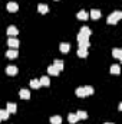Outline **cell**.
Masks as SVG:
<instances>
[{"label": "cell", "instance_id": "cell-1", "mask_svg": "<svg viewBox=\"0 0 122 124\" xmlns=\"http://www.w3.org/2000/svg\"><path fill=\"white\" fill-rule=\"evenodd\" d=\"M121 17H122V12H114V13L108 17V20H106V22H108L109 25H115Z\"/></svg>", "mask_w": 122, "mask_h": 124}, {"label": "cell", "instance_id": "cell-2", "mask_svg": "<svg viewBox=\"0 0 122 124\" xmlns=\"http://www.w3.org/2000/svg\"><path fill=\"white\" fill-rule=\"evenodd\" d=\"M78 42H79V48H83V49H88L89 48V40H88V38H83V36H81V35H78Z\"/></svg>", "mask_w": 122, "mask_h": 124}, {"label": "cell", "instance_id": "cell-3", "mask_svg": "<svg viewBox=\"0 0 122 124\" xmlns=\"http://www.w3.org/2000/svg\"><path fill=\"white\" fill-rule=\"evenodd\" d=\"M91 33H92V31L88 28V26H83V28L81 29V32H79V35H81V36H83V38H89V36H91Z\"/></svg>", "mask_w": 122, "mask_h": 124}, {"label": "cell", "instance_id": "cell-4", "mask_svg": "<svg viewBox=\"0 0 122 124\" xmlns=\"http://www.w3.org/2000/svg\"><path fill=\"white\" fill-rule=\"evenodd\" d=\"M6 7H7V10H9V12L14 13V12L19 9V4H17V3H14V1H10V3H7V6H6Z\"/></svg>", "mask_w": 122, "mask_h": 124}, {"label": "cell", "instance_id": "cell-5", "mask_svg": "<svg viewBox=\"0 0 122 124\" xmlns=\"http://www.w3.org/2000/svg\"><path fill=\"white\" fill-rule=\"evenodd\" d=\"M7 43H9V46H10L12 49H14V48H19V39H14V38H10V39L7 40Z\"/></svg>", "mask_w": 122, "mask_h": 124}, {"label": "cell", "instance_id": "cell-6", "mask_svg": "<svg viewBox=\"0 0 122 124\" xmlns=\"http://www.w3.org/2000/svg\"><path fill=\"white\" fill-rule=\"evenodd\" d=\"M6 74H7V75H10V77H13V75H16V74H17V68H16V66H13V65H10V66H7V68H6Z\"/></svg>", "mask_w": 122, "mask_h": 124}, {"label": "cell", "instance_id": "cell-7", "mask_svg": "<svg viewBox=\"0 0 122 124\" xmlns=\"http://www.w3.org/2000/svg\"><path fill=\"white\" fill-rule=\"evenodd\" d=\"M19 97H20L22 100H29V98H30V91H29V90H20Z\"/></svg>", "mask_w": 122, "mask_h": 124}, {"label": "cell", "instance_id": "cell-8", "mask_svg": "<svg viewBox=\"0 0 122 124\" xmlns=\"http://www.w3.org/2000/svg\"><path fill=\"white\" fill-rule=\"evenodd\" d=\"M89 16H91L92 19H95V20H96V19H99V17H101V12H99L98 9H92L91 13H89Z\"/></svg>", "mask_w": 122, "mask_h": 124}, {"label": "cell", "instance_id": "cell-9", "mask_svg": "<svg viewBox=\"0 0 122 124\" xmlns=\"http://www.w3.org/2000/svg\"><path fill=\"white\" fill-rule=\"evenodd\" d=\"M17 33H19L17 28H14V26H9V28H7V35H9V36H16Z\"/></svg>", "mask_w": 122, "mask_h": 124}, {"label": "cell", "instance_id": "cell-10", "mask_svg": "<svg viewBox=\"0 0 122 124\" xmlns=\"http://www.w3.org/2000/svg\"><path fill=\"white\" fill-rule=\"evenodd\" d=\"M17 54H19L17 51H14V49H10V51H7V52H6V56H7V58H10V59H14V58L17 56Z\"/></svg>", "mask_w": 122, "mask_h": 124}, {"label": "cell", "instance_id": "cell-11", "mask_svg": "<svg viewBox=\"0 0 122 124\" xmlns=\"http://www.w3.org/2000/svg\"><path fill=\"white\" fill-rule=\"evenodd\" d=\"M39 82H40V85H43V87H49V85H50V79H49L47 77H42V78L39 79Z\"/></svg>", "mask_w": 122, "mask_h": 124}, {"label": "cell", "instance_id": "cell-12", "mask_svg": "<svg viewBox=\"0 0 122 124\" xmlns=\"http://www.w3.org/2000/svg\"><path fill=\"white\" fill-rule=\"evenodd\" d=\"M16 104L14 102H7V105H6V110L9 111V113H16Z\"/></svg>", "mask_w": 122, "mask_h": 124}, {"label": "cell", "instance_id": "cell-13", "mask_svg": "<svg viewBox=\"0 0 122 124\" xmlns=\"http://www.w3.org/2000/svg\"><path fill=\"white\" fill-rule=\"evenodd\" d=\"M47 74H50V75H53V77H56V75H59V71L53 66V65H50L49 68H47Z\"/></svg>", "mask_w": 122, "mask_h": 124}, {"label": "cell", "instance_id": "cell-14", "mask_svg": "<svg viewBox=\"0 0 122 124\" xmlns=\"http://www.w3.org/2000/svg\"><path fill=\"white\" fill-rule=\"evenodd\" d=\"M59 48H61L62 54H68V52H69V49H70V45H69V43H61V46H59Z\"/></svg>", "mask_w": 122, "mask_h": 124}, {"label": "cell", "instance_id": "cell-15", "mask_svg": "<svg viewBox=\"0 0 122 124\" xmlns=\"http://www.w3.org/2000/svg\"><path fill=\"white\" fill-rule=\"evenodd\" d=\"M37 10H39V13H47V6L45 4V3H40L39 6H37Z\"/></svg>", "mask_w": 122, "mask_h": 124}, {"label": "cell", "instance_id": "cell-16", "mask_svg": "<svg viewBox=\"0 0 122 124\" xmlns=\"http://www.w3.org/2000/svg\"><path fill=\"white\" fill-rule=\"evenodd\" d=\"M112 55H114L116 59H122V51L119 49V48H115L114 52H112Z\"/></svg>", "mask_w": 122, "mask_h": 124}, {"label": "cell", "instance_id": "cell-17", "mask_svg": "<svg viewBox=\"0 0 122 124\" xmlns=\"http://www.w3.org/2000/svg\"><path fill=\"white\" fill-rule=\"evenodd\" d=\"M121 72V68H119V65H112L111 66V74H114V75H118Z\"/></svg>", "mask_w": 122, "mask_h": 124}, {"label": "cell", "instance_id": "cell-18", "mask_svg": "<svg viewBox=\"0 0 122 124\" xmlns=\"http://www.w3.org/2000/svg\"><path fill=\"white\" fill-rule=\"evenodd\" d=\"M9 111L7 110H0V120H7L9 118Z\"/></svg>", "mask_w": 122, "mask_h": 124}, {"label": "cell", "instance_id": "cell-19", "mask_svg": "<svg viewBox=\"0 0 122 124\" xmlns=\"http://www.w3.org/2000/svg\"><path fill=\"white\" fill-rule=\"evenodd\" d=\"M50 123L52 124H61L62 123L61 116H53V117H50Z\"/></svg>", "mask_w": 122, "mask_h": 124}, {"label": "cell", "instance_id": "cell-20", "mask_svg": "<svg viewBox=\"0 0 122 124\" xmlns=\"http://www.w3.org/2000/svg\"><path fill=\"white\" fill-rule=\"evenodd\" d=\"M39 87H40L39 79H32V81H30V88H33V90H37Z\"/></svg>", "mask_w": 122, "mask_h": 124}, {"label": "cell", "instance_id": "cell-21", "mask_svg": "<svg viewBox=\"0 0 122 124\" xmlns=\"http://www.w3.org/2000/svg\"><path fill=\"white\" fill-rule=\"evenodd\" d=\"M53 66H55L58 71H62V69H63V62H62L61 59H56L55 63H53Z\"/></svg>", "mask_w": 122, "mask_h": 124}, {"label": "cell", "instance_id": "cell-22", "mask_svg": "<svg viewBox=\"0 0 122 124\" xmlns=\"http://www.w3.org/2000/svg\"><path fill=\"white\" fill-rule=\"evenodd\" d=\"M78 19H81V20H86V19H88V13H86L85 10H81V12L78 13Z\"/></svg>", "mask_w": 122, "mask_h": 124}, {"label": "cell", "instance_id": "cell-23", "mask_svg": "<svg viewBox=\"0 0 122 124\" xmlns=\"http://www.w3.org/2000/svg\"><path fill=\"white\" fill-rule=\"evenodd\" d=\"M78 56H81V58H85V56H88V49L79 48V51H78Z\"/></svg>", "mask_w": 122, "mask_h": 124}, {"label": "cell", "instance_id": "cell-24", "mask_svg": "<svg viewBox=\"0 0 122 124\" xmlns=\"http://www.w3.org/2000/svg\"><path fill=\"white\" fill-rule=\"evenodd\" d=\"M76 117H78V120H85V118L88 117V114H86L85 111H78V113H76Z\"/></svg>", "mask_w": 122, "mask_h": 124}, {"label": "cell", "instance_id": "cell-25", "mask_svg": "<svg viewBox=\"0 0 122 124\" xmlns=\"http://www.w3.org/2000/svg\"><path fill=\"white\" fill-rule=\"evenodd\" d=\"M68 120H69V123L75 124L76 121H78V117H76V114H73V113H72V114H69V116H68Z\"/></svg>", "mask_w": 122, "mask_h": 124}, {"label": "cell", "instance_id": "cell-26", "mask_svg": "<svg viewBox=\"0 0 122 124\" xmlns=\"http://www.w3.org/2000/svg\"><path fill=\"white\" fill-rule=\"evenodd\" d=\"M76 95H78V97H81V98L86 97V94H85V90H83V88H78V90H76Z\"/></svg>", "mask_w": 122, "mask_h": 124}, {"label": "cell", "instance_id": "cell-27", "mask_svg": "<svg viewBox=\"0 0 122 124\" xmlns=\"http://www.w3.org/2000/svg\"><path fill=\"white\" fill-rule=\"evenodd\" d=\"M83 90H85V94H86V97L93 94V88H92V87H89V85H88V87H83Z\"/></svg>", "mask_w": 122, "mask_h": 124}, {"label": "cell", "instance_id": "cell-28", "mask_svg": "<svg viewBox=\"0 0 122 124\" xmlns=\"http://www.w3.org/2000/svg\"><path fill=\"white\" fill-rule=\"evenodd\" d=\"M105 124H114V123H105Z\"/></svg>", "mask_w": 122, "mask_h": 124}, {"label": "cell", "instance_id": "cell-29", "mask_svg": "<svg viewBox=\"0 0 122 124\" xmlns=\"http://www.w3.org/2000/svg\"><path fill=\"white\" fill-rule=\"evenodd\" d=\"M0 121H1V120H0Z\"/></svg>", "mask_w": 122, "mask_h": 124}]
</instances>
